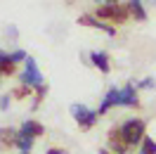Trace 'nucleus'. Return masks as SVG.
I'll return each mask as SVG.
<instances>
[{
	"instance_id": "f257e3e1",
	"label": "nucleus",
	"mask_w": 156,
	"mask_h": 154,
	"mask_svg": "<svg viewBox=\"0 0 156 154\" xmlns=\"http://www.w3.org/2000/svg\"><path fill=\"white\" fill-rule=\"evenodd\" d=\"M121 133L126 138L128 145H137L144 140V121H140V119H130L126 123L121 126Z\"/></svg>"
},
{
	"instance_id": "f03ea898",
	"label": "nucleus",
	"mask_w": 156,
	"mask_h": 154,
	"mask_svg": "<svg viewBox=\"0 0 156 154\" xmlns=\"http://www.w3.org/2000/svg\"><path fill=\"white\" fill-rule=\"evenodd\" d=\"M97 17L99 19H111V21H128V10L121 7L118 2L102 5V7H97Z\"/></svg>"
},
{
	"instance_id": "7ed1b4c3",
	"label": "nucleus",
	"mask_w": 156,
	"mask_h": 154,
	"mask_svg": "<svg viewBox=\"0 0 156 154\" xmlns=\"http://www.w3.org/2000/svg\"><path fill=\"white\" fill-rule=\"evenodd\" d=\"M71 114L78 121V126H83V128H90L97 121V112H92V109H88L83 105H71Z\"/></svg>"
},
{
	"instance_id": "20e7f679",
	"label": "nucleus",
	"mask_w": 156,
	"mask_h": 154,
	"mask_svg": "<svg viewBox=\"0 0 156 154\" xmlns=\"http://www.w3.org/2000/svg\"><path fill=\"white\" fill-rule=\"evenodd\" d=\"M21 83L24 86H36V88H40L43 86V76H40V71H38V67H36V59H26V71L21 74Z\"/></svg>"
},
{
	"instance_id": "39448f33",
	"label": "nucleus",
	"mask_w": 156,
	"mask_h": 154,
	"mask_svg": "<svg viewBox=\"0 0 156 154\" xmlns=\"http://www.w3.org/2000/svg\"><path fill=\"white\" fill-rule=\"evenodd\" d=\"M109 149L114 154H126L128 142H126V138H123V133H121V128H111L109 130Z\"/></svg>"
},
{
	"instance_id": "423d86ee",
	"label": "nucleus",
	"mask_w": 156,
	"mask_h": 154,
	"mask_svg": "<svg viewBox=\"0 0 156 154\" xmlns=\"http://www.w3.org/2000/svg\"><path fill=\"white\" fill-rule=\"evenodd\" d=\"M78 24H80V26H92V29H99V31H104V33H109V36H114V33H116V29H114L111 24H107V21H97L95 17H88V14L78 17Z\"/></svg>"
},
{
	"instance_id": "0eeeda50",
	"label": "nucleus",
	"mask_w": 156,
	"mask_h": 154,
	"mask_svg": "<svg viewBox=\"0 0 156 154\" xmlns=\"http://www.w3.org/2000/svg\"><path fill=\"white\" fill-rule=\"evenodd\" d=\"M19 135H21V138H26V140H33V138L43 135V126L36 123V121H24V123H21Z\"/></svg>"
},
{
	"instance_id": "6e6552de",
	"label": "nucleus",
	"mask_w": 156,
	"mask_h": 154,
	"mask_svg": "<svg viewBox=\"0 0 156 154\" xmlns=\"http://www.w3.org/2000/svg\"><path fill=\"white\" fill-rule=\"evenodd\" d=\"M17 138L19 133H14L12 128H0V149H10L17 145Z\"/></svg>"
},
{
	"instance_id": "1a4fd4ad",
	"label": "nucleus",
	"mask_w": 156,
	"mask_h": 154,
	"mask_svg": "<svg viewBox=\"0 0 156 154\" xmlns=\"http://www.w3.org/2000/svg\"><path fill=\"white\" fill-rule=\"evenodd\" d=\"M90 59H92V64H95L102 74H109V71H111V64H109V55L107 52H97V50H95V52L90 55Z\"/></svg>"
},
{
	"instance_id": "9d476101",
	"label": "nucleus",
	"mask_w": 156,
	"mask_h": 154,
	"mask_svg": "<svg viewBox=\"0 0 156 154\" xmlns=\"http://www.w3.org/2000/svg\"><path fill=\"white\" fill-rule=\"evenodd\" d=\"M118 105H126V107H137V95H135V88H133V86L121 88V95H118Z\"/></svg>"
},
{
	"instance_id": "9b49d317",
	"label": "nucleus",
	"mask_w": 156,
	"mask_h": 154,
	"mask_svg": "<svg viewBox=\"0 0 156 154\" xmlns=\"http://www.w3.org/2000/svg\"><path fill=\"white\" fill-rule=\"evenodd\" d=\"M118 95H121V90L111 88V90L107 93V97L102 100V105H99V114H104V112H109L114 105H118Z\"/></svg>"
},
{
	"instance_id": "f8f14e48",
	"label": "nucleus",
	"mask_w": 156,
	"mask_h": 154,
	"mask_svg": "<svg viewBox=\"0 0 156 154\" xmlns=\"http://www.w3.org/2000/svg\"><path fill=\"white\" fill-rule=\"evenodd\" d=\"M130 12L135 14L137 21H144L147 19V12H144V7H142V0H130Z\"/></svg>"
},
{
	"instance_id": "ddd939ff",
	"label": "nucleus",
	"mask_w": 156,
	"mask_h": 154,
	"mask_svg": "<svg viewBox=\"0 0 156 154\" xmlns=\"http://www.w3.org/2000/svg\"><path fill=\"white\" fill-rule=\"evenodd\" d=\"M140 154H156V142L151 140V138H144V140H142V149H140Z\"/></svg>"
},
{
	"instance_id": "4468645a",
	"label": "nucleus",
	"mask_w": 156,
	"mask_h": 154,
	"mask_svg": "<svg viewBox=\"0 0 156 154\" xmlns=\"http://www.w3.org/2000/svg\"><path fill=\"white\" fill-rule=\"evenodd\" d=\"M29 93H31V88H29V86H24V83H21L19 88H14V90H12V95L17 97V100H24Z\"/></svg>"
},
{
	"instance_id": "2eb2a0df",
	"label": "nucleus",
	"mask_w": 156,
	"mask_h": 154,
	"mask_svg": "<svg viewBox=\"0 0 156 154\" xmlns=\"http://www.w3.org/2000/svg\"><path fill=\"white\" fill-rule=\"evenodd\" d=\"M31 145H33V140H26V138H21V135L17 138V147H19L21 152H29V149H31Z\"/></svg>"
},
{
	"instance_id": "dca6fc26",
	"label": "nucleus",
	"mask_w": 156,
	"mask_h": 154,
	"mask_svg": "<svg viewBox=\"0 0 156 154\" xmlns=\"http://www.w3.org/2000/svg\"><path fill=\"white\" fill-rule=\"evenodd\" d=\"M14 71V62H0V74H12Z\"/></svg>"
},
{
	"instance_id": "f3484780",
	"label": "nucleus",
	"mask_w": 156,
	"mask_h": 154,
	"mask_svg": "<svg viewBox=\"0 0 156 154\" xmlns=\"http://www.w3.org/2000/svg\"><path fill=\"white\" fill-rule=\"evenodd\" d=\"M21 59H29L24 50H17V52H12V62H14V64H17V62H21Z\"/></svg>"
},
{
	"instance_id": "a211bd4d",
	"label": "nucleus",
	"mask_w": 156,
	"mask_h": 154,
	"mask_svg": "<svg viewBox=\"0 0 156 154\" xmlns=\"http://www.w3.org/2000/svg\"><path fill=\"white\" fill-rule=\"evenodd\" d=\"M151 86H154V81H151V78H147V81L140 83V88H151Z\"/></svg>"
},
{
	"instance_id": "6ab92c4d",
	"label": "nucleus",
	"mask_w": 156,
	"mask_h": 154,
	"mask_svg": "<svg viewBox=\"0 0 156 154\" xmlns=\"http://www.w3.org/2000/svg\"><path fill=\"white\" fill-rule=\"evenodd\" d=\"M48 154H66V152H64V149H57V147H50Z\"/></svg>"
},
{
	"instance_id": "aec40b11",
	"label": "nucleus",
	"mask_w": 156,
	"mask_h": 154,
	"mask_svg": "<svg viewBox=\"0 0 156 154\" xmlns=\"http://www.w3.org/2000/svg\"><path fill=\"white\" fill-rule=\"evenodd\" d=\"M99 154H111V152H107V149H102V152H99Z\"/></svg>"
},
{
	"instance_id": "412c9836",
	"label": "nucleus",
	"mask_w": 156,
	"mask_h": 154,
	"mask_svg": "<svg viewBox=\"0 0 156 154\" xmlns=\"http://www.w3.org/2000/svg\"><path fill=\"white\" fill-rule=\"evenodd\" d=\"M21 154H26V152H21Z\"/></svg>"
}]
</instances>
